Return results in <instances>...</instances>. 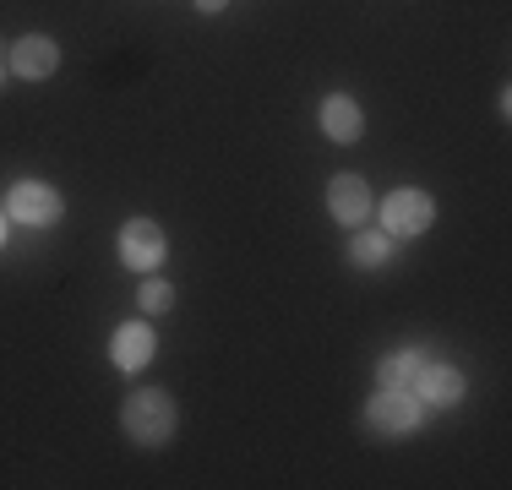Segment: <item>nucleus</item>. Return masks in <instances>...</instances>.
I'll return each mask as SVG.
<instances>
[{
    "label": "nucleus",
    "mask_w": 512,
    "mask_h": 490,
    "mask_svg": "<svg viewBox=\"0 0 512 490\" xmlns=\"http://www.w3.org/2000/svg\"><path fill=\"white\" fill-rule=\"evenodd\" d=\"M120 262L137 267V273H153V267L164 262V229H158L153 218H131V224L120 229Z\"/></svg>",
    "instance_id": "39448f33"
},
{
    "label": "nucleus",
    "mask_w": 512,
    "mask_h": 490,
    "mask_svg": "<svg viewBox=\"0 0 512 490\" xmlns=\"http://www.w3.org/2000/svg\"><path fill=\"white\" fill-rule=\"evenodd\" d=\"M387 256H393V235H387V229H355V240H349V262L382 267Z\"/></svg>",
    "instance_id": "f8f14e48"
},
{
    "label": "nucleus",
    "mask_w": 512,
    "mask_h": 490,
    "mask_svg": "<svg viewBox=\"0 0 512 490\" xmlns=\"http://www.w3.org/2000/svg\"><path fill=\"white\" fill-rule=\"evenodd\" d=\"M420 365H425V354L398 349V354H387V360L376 365V382H382V387H398V392H409V387H414V376H420Z\"/></svg>",
    "instance_id": "9b49d317"
},
{
    "label": "nucleus",
    "mask_w": 512,
    "mask_h": 490,
    "mask_svg": "<svg viewBox=\"0 0 512 490\" xmlns=\"http://www.w3.org/2000/svg\"><path fill=\"white\" fill-rule=\"evenodd\" d=\"M55 66H60V49H55V39H44V33H28V39L11 44V71H17V77L44 82V77H55Z\"/></svg>",
    "instance_id": "0eeeda50"
},
{
    "label": "nucleus",
    "mask_w": 512,
    "mask_h": 490,
    "mask_svg": "<svg viewBox=\"0 0 512 490\" xmlns=\"http://www.w3.org/2000/svg\"><path fill=\"white\" fill-rule=\"evenodd\" d=\"M409 392H414L420 403H431V409H453V403L463 398V376L453 371V365H431V360H425Z\"/></svg>",
    "instance_id": "6e6552de"
},
{
    "label": "nucleus",
    "mask_w": 512,
    "mask_h": 490,
    "mask_svg": "<svg viewBox=\"0 0 512 490\" xmlns=\"http://www.w3.org/2000/svg\"><path fill=\"white\" fill-rule=\"evenodd\" d=\"M229 0H197V11H207V17H213V11H224Z\"/></svg>",
    "instance_id": "4468645a"
},
{
    "label": "nucleus",
    "mask_w": 512,
    "mask_h": 490,
    "mask_svg": "<svg viewBox=\"0 0 512 490\" xmlns=\"http://www.w3.org/2000/svg\"><path fill=\"white\" fill-rule=\"evenodd\" d=\"M365 420H371L376 436H409L414 425H420V398H414V392H398V387H382L365 403Z\"/></svg>",
    "instance_id": "f03ea898"
},
{
    "label": "nucleus",
    "mask_w": 512,
    "mask_h": 490,
    "mask_svg": "<svg viewBox=\"0 0 512 490\" xmlns=\"http://www.w3.org/2000/svg\"><path fill=\"white\" fill-rule=\"evenodd\" d=\"M169 300H175V289H169L164 278H148V284H142V305H148V311H169Z\"/></svg>",
    "instance_id": "ddd939ff"
},
{
    "label": "nucleus",
    "mask_w": 512,
    "mask_h": 490,
    "mask_svg": "<svg viewBox=\"0 0 512 490\" xmlns=\"http://www.w3.org/2000/svg\"><path fill=\"white\" fill-rule=\"evenodd\" d=\"M6 213L11 218H22V224H55L60 218V191L55 186H44V180H17L6 196Z\"/></svg>",
    "instance_id": "20e7f679"
},
{
    "label": "nucleus",
    "mask_w": 512,
    "mask_h": 490,
    "mask_svg": "<svg viewBox=\"0 0 512 490\" xmlns=\"http://www.w3.org/2000/svg\"><path fill=\"white\" fill-rule=\"evenodd\" d=\"M431 218H436V202L425 191H387V202H382V229L387 235H425L431 229Z\"/></svg>",
    "instance_id": "7ed1b4c3"
},
{
    "label": "nucleus",
    "mask_w": 512,
    "mask_h": 490,
    "mask_svg": "<svg viewBox=\"0 0 512 490\" xmlns=\"http://www.w3.org/2000/svg\"><path fill=\"white\" fill-rule=\"evenodd\" d=\"M327 213L344 229H360L365 218H371V191H365V180L360 175H333V186H327Z\"/></svg>",
    "instance_id": "423d86ee"
},
{
    "label": "nucleus",
    "mask_w": 512,
    "mask_h": 490,
    "mask_svg": "<svg viewBox=\"0 0 512 490\" xmlns=\"http://www.w3.org/2000/svg\"><path fill=\"white\" fill-rule=\"evenodd\" d=\"M360 126H365V120H360V104H355V98L333 93V98L322 104V131H327L333 142H355Z\"/></svg>",
    "instance_id": "9d476101"
},
{
    "label": "nucleus",
    "mask_w": 512,
    "mask_h": 490,
    "mask_svg": "<svg viewBox=\"0 0 512 490\" xmlns=\"http://www.w3.org/2000/svg\"><path fill=\"white\" fill-rule=\"evenodd\" d=\"M0 245H6V218H0Z\"/></svg>",
    "instance_id": "2eb2a0df"
},
{
    "label": "nucleus",
    "mask_w": 512,
    "mask_h": 490,
    "mask_svg": "<svg viewBox=\"0 0 512 490\" xmlns=\"http://www.w3.org/2000/svg\"><path fill=\"white\" fill-rule=\"evenodd\" d=\"M0 82H6V60H0Z\"/></svg>",
    "instance_id": "dca6fc26"
},
{
    "label": "nucleus",
    "mask_w": 512,
    "mask_h": 490,
    "mask_svg": "<svg viewBox=\"0 0 512 490\" xmlns=\"http://www.w3.org/2000/svg\"><path fill=\"white\" fill-rule=\"evenodd\" d=\"M120 425H126V436L142 441V447H164V441L175 436V403H169L164 392H137V398L120 409Z\"/></svg>",
    "instance_id": "f257e3e1"
},
{
    "label": "nucleus",
    "mask_w": 512,
    "mask_h": 490,
    "mask_svg": "<svg viewBox=\"0 0 512 490\" xmlns=\"http://www.w3.org/2000/svg\"><path fill=\"white\" fill-rule=\"evenodd\" d=\"M109 360H115L120 371H142V365L153 360V327L148 322L115 327V338H109Z\"/></svg>",
    "instance_id": "1a4fd4ad"
}]
</instances>
